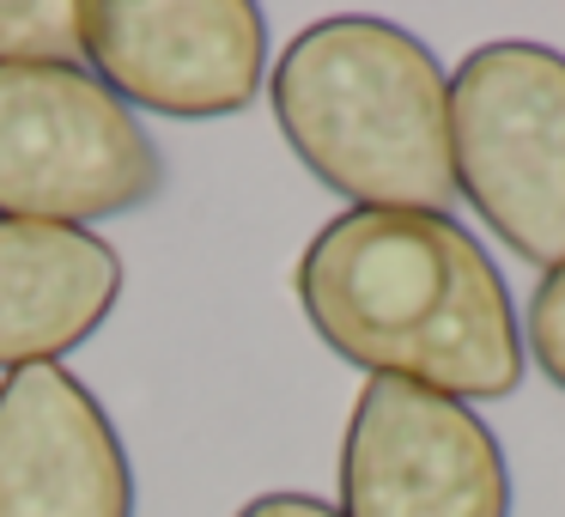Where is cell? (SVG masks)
<instances>
[{"label":"cell","instance_id":"obj_1","mask_svg":"<svg viewBox=\"0 0 565 517\" xmlns=\"http://www.w3.org/2000/svg\"><path fill=\"white\" fill-rule=\"evenodd\" d=\"M310 329L371 378L456 402H504L529 378L516 298L499 262L450 213L347 208L298 256Z\"/></svg>","mask_w":565,"mask_h":517},{"label":"cell","instance_id":"obj_2","mask_svg":"<svg viewBox=\"0 0 565 517\" xmlns=\"http://www.w3.org/2000/svg\"><path fill=\"white\" fill-rule=\"evenodd\" d=\"M286 147L347 208L450 213V74L395 19L305 25L268 74Z\"/></svg>","mask_w":565,"mask_h":517},{"label":"cell","instance_id":"obj_3","mask_svg":"<svg viewBox=\"0 0 565 517\" xmlns=\"http://www.w3.org/2000/svg\"><path fill=\"white\" fill-rule=\"evenodd\" d=\"M456 196L529 268L565 262V55L499 38L450 74Z\"/></svg>","mask_w":565,"mask_h":517},{"label":"cell","instance_id":"obj_4","mask_svg":"<svg viewBox=\"0 0 565 517\" xmlns=\"http://www.w3.org/2000/svg\"><path fill=\"white\" fill-rule=\"evenodd\" d=\"M159 183L152 135L92 67H0V220L104 225Z\"/></svg>","mask_w":565,"mask_h":517},{"label":"cell","instance_id":"obj_5","mask_svg":"<svg viewBox=\"0 0 565 517\" xmlns=\"http://www.w3.org/2000/svg\"><path fill=\"white\" fill-rule=\"evenodd\" d=\"M341 517H511L499 432L456 395L365 378L341 432Z\"/></svg>","mask_w":565,"mask_h":517},{"label":"cell","instance_id":"obj_6","mask_svg":"<svg viewBox=\"0 0 565 517\" xmlns=\"http://www.w3.org/2000/svg\"><path fill=\"white\" fill-rule=\"evenodd\" d=\"M86 62L128 110L220 123L268 86V19L249 0H92Z\"/></svg>","mask_w":565,"mask_h":517},{"label":"cell","instance_id":"obj_7","mask_svg":"<svg viewBox=\"0 0 565 517\" xmlns=\"http://www.w3.org/2000/svg\"><path fill=\"white\" fill-rule=\"evenodd\" d=\"M0 517H135V468L67 366L0 383Z\"/></svg>","mask_w":565,"mask_h":517},{"label":"cell","instance_id":"obj_8","mask_svg":"<svg viewBox=\"0 0 565 517\" xmlns=\"http://www.w3.org/2000/svg\"><path fill=\"white\" fill-rule=\"evenodd\" d=\"M122 298V256L92 225L0 220V371L62 366Z\"/></svg>","mask_w":565,"mask_h":517},{"label":"cell","instance_id":"obj_9","mask_svg":"<svg viewBox=\"0 0 565 517\" xmlns=\"http://www.w3.org/2000/svg\"><path fill=\"white\" fill-rule=\"evenodd\" d=\"M86 7L74 0H0V67H79Z\"/></svg>","mask_w":565,"mask_h":517},{"label":"cell","instance_id":"obj_10","mask_svg":"<svg viewBox=\"0 0 565 517\" xmlns=\"http://www.w3.org/2000/svg\"><path fill=\"white\" fill-rule=\"evenodd\" d=\"M523 347H529V359H535L541 378H547L553 390H565V262L541 274L535 293H529Z\"/></svg>","mask_w":565,"mask_h":517},{"label":"cell","instance_id":"obj_11","mask_svg":"<svg viewBox=\"0 0 565 517\" xmlns=\"http://www.w3.org/2000/svg\"><path fill=\"white\" fill-rule=\"evenodd\" d=\"M237 517H341V505L317 499V493H262Z\"/></svg>","mask_w":565,"mask_h":517}]
</instances>
